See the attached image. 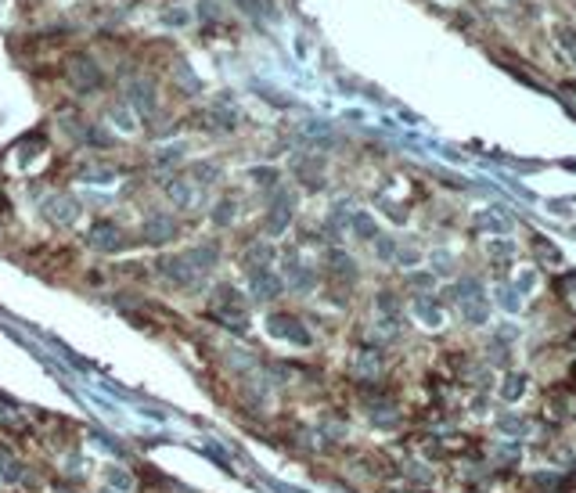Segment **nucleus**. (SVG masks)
Returning <instances> with one entry per match:
<instances>
[{
  "label": "nucleus",
  "instance_id": "nucleus-3",
  "mask_svg": "<svg viewBox=\"0 0 576 493\" xmlns=\"http://www.w3.org/2000/svg\"><path fill=\"white\" fill-rule=\"evenodd\" d=\"M454 303L461 310V317H465L469 324H483L486 321V299L483 292H479V281H461L457 289H454Z\"/></svg>",
  "mask_w": 576,
  "mask_h": 493
},
{
  "label": "nucleus",
  "instance_id": "nucleus-2",
  "mask_svg": "<svg viewBox=\"0 0 576 493\" xmlns=\"http://www.w3.org/2000/svg\"><path fill=\"white\" fill-rule=\"evenodd\" d=\"M267 331L270 339H281V342H292V346H310L313 335L307 331V324L292 313H270L267 317Z\"/></svg>",
  "mask_w": 576,
  "mask_h": 493
},
{
  "label": "nucleus",
  "instance_id": "nucleus-9",
  "mask_svg": "<svg viewBox=\"0 0 576 493\" xmlns=\"http://www.w3.org/2000/svg\"><path fill=\"white\" fill-rule=\"evenodd\" d=\"M47 213H51L58 224L69 227V224H76V220H79V202L69 198V195H54L51 202H47Z\"/></svg>",
  "mask_w": 576,
  "mask_h": 493
},
{
  "label": "nucleus",
  "instance_id": "nucleus-15",
  "mask_svg": "<svg viewBox=\"0 0 576 493\" xmlns=\"http://www.w3.org/2000/svg\"><path fill=\"white\" fill-rule=\"evenodd\" d=\"M191 177H195L198 184H213L216 177H223V169L216 166V162H195V166H191ZM187 177V180H191Z\"/></svg>",
  "mask_w": 576,
  "mask_h": 493
},
{
  "label": "nucleus",
  "instance_id": "nucleus-23",
  "mask_svg": "<svg viewBox=\"0 0 576 493\" xmlns=\"http://www.w3.org/2000/svg\"><path fill=\"white\" fill-rule=\"evenodd\" d=\"M407 475H411V479H418V483H425V479H429V468H418V465H407Z\"/></svg>",
  "mask_w": 576,
  "mask_h": 493
},
{
  "label": "nucleus",
  "instance_id": "nucleus-21",
  "mask_svg": "<svg viewBox=\"0 0 576 493\" xmlns=\"http://www.w3.org/2000/svg\"><path fill=\"white\" fill-rule=\"evenodd\" d=\"M181 155H184V145H169L166 151H158V162H177Z\"/></svg>",
  "mask_w": 576,
  "mask_h": 493
},
{
  "label": "nucleus",
  "instance_id": "nucleus-20",
  "mask_svg": "<svg viewBox=\"0 0 576 493\" xmlns=\"http://www.w3.org/2000/svg\"><path fill=\"white\" fill-rule=\"evenodd\" d=\"M558 289H562V295H566V303L576 310V274H566L562 281H558Z\"/></svg>",
  "mask_w": 576,
  "mask_h": 493
},
{
  "label": "nucleus",
  "instance_id": "nucleus-16",
  "mask_svg": "<svg viewBox=\"0 0 576 493\" xmlns=\"http://www.w3.org/2000/svg\"><path fill=\"white\" fill-rule=\"evenodd\" d=\"M501 392H504V400H519V396L526 392V378H522V375H508L504 386H501Z\"/></svg>",
  "mask_w": 576,
  "mask_h": 493
},
{
  "label": "nucleus",
  "instance_id": "nucleus-14",
  "mask_svg": "<svg viewBox=\"0 0 576 493\" xmlns=\"http://www.w3.org/2000/svg\"><path fill=\"white\" fill-rule=\"evenodd\" d=\"M130 101L141 108V112H152V108H155V90L148 83H134L130 87Z\"/></svg>",
  "mask_w": 576,
  "mask_h": 493
},
{
  "label": "nucleus",
  "instance_id": "nucleus-4",
  "mask_svg": "<svg viewBox=\"0 0 576 493\" xmlns=\"http://www.w3.org/2000/svg\"><path fill=\"white\" fill-rule=\"evenodd\" d=\"M249 292L256 299H274L285 292V277H278V270H256L249 274Z\"/></svg>",
  "mask_w": 576,
  "mask_h": 493
},
{
  "label": "nucleus",
  "instance_id": "nucleus-12",
  "mask_svg": "<svg viewBox=\"0 0 576 493\" xmlns=\"http://www.w3.org/2000/svg\"><path fill=\"white\" fill-rule=\"evenodd\" d=\"M414 313H418L422 324H429V328H440V324H443V313H440V306L432 303L429 295H418V299H414Z\"/></svg>",
  "mask_w": 576,
  "mask_h": 493
},
{
  "label": "nucleus",
  "instance_id": "nucleus-25",
  "mask_svg": "<svg viewBox=\"0 0 576 493\" xmlns=\"http://www.w3.org/2000/svg\"><path fill=\"white\" fill-rule=\"evenodd\" d=\"M573 381H576V364H573Z\"/></svg>",
  "mask_w": 576,
  "mask_h": 493
},
{
  "label": "nucleus",
  "instance_id": "nucleus-26",
  "mask_svg": "<svg viewBox=\"0 0 576 493\" xmlns=\"http://www.w3.org/2000/svg\"><path fill=\"white\" fill-rule=\"evenodd\" d=\"M105 493H116V490H105Z\"/></svg>",
  "mask_w": 576,
  "mask_h": 493
},
{
  "label": "nucleus",
  "instance_id": "nucleus-7",
  "mask_svg": "<svg viewBox=\"0 0 576 493\" xmlns=\"http://www.w3.org/2000/svg\"><path fill=\"white\" fill-rule=\"evenodd\" d=\"M288 220H292V198L278 195L274 205H270V213H267V234H285Z\"/></svg>",
  "mask_w": 576,
  "mask_h": 493
},
{
  "label": "nucleus",
  "instance_id": "nucleus-13",
  "mask_svg": "<svg viewBox=\"0 0 576 493\" xmlns=\"http://www.w3.org/2000/svg\"><path fill=\"white\" fill-rule=\"evenodd\" d=\"M105 483L116 490V493H130V490H134V479H130V475H126L119 465H105Z\"/></svg>",
  "mask_w": 576,
  "mask_h": 493
},
{
  "label": "nucleus",
  "instance_id": "nucleus-17",
  "mask_svg": "<svg viewBox=\"0 0 576 493\" xmlns=\"http://www.w3.org/2000/svg\"><path fill=\"white\" fill-rule=\"evenodd\" d=\"M353 231H357L360 238H367V242H375V238H378L375 220H371V216H364V213H357V216H353Z\"/></svg>",
  "mask_w": 576,
  "mask_h": 493
},
{
  "label": "nucleus",
  "instance_id": "nucleus-10",
  "mask_svg": "<svg viewBox=\"0 0 576 493\" xmlns=\"http://www.w3.org/2000/svg\"><path fill=\"white\" fill-rule=\"evenodd\" d=\"M173 234H177V224L163 213L148 216V224H144V238H148V242H169Z\"/></svg>",
  "mask_w": 576,
  "mask_h": 493
},
{
  "label": "nucleus",
  "instance_id": "nucleus-5",
  "mask_svg": "<svg viewBox=\"0 0 576 493\" xmlns=\"http://www.w3.org/2000/svg\"><path fill=\"white\" fill-rule=\"evenodd\" d=\"M353 371H357V378H364V381L378 378V375H382V353H378L375 346H360L357 357H353Z\"/></svg>",
  "mask_w": 576,
  "mask_h": 493
},
{
  "label": "nucleus",
  "instance_id": "nucleus-11",
  "mask_svg": "<svg viewBox=\"0 0 576 493\" xmlns=\"http://www.w3.org/2000/svg\"><path fill=\"white\" fill-rule=\"evenodd\" d=\"M166 198L173 205H181V209H187V205L195 202V187H191V180H169L166 184Z\"/></svg>",
  "mask_w": 576,
  "mask_h": 493
},
{
  "label": "nucleus",
  "instance_id": "nucleus-24",
  "mask_svg": "<svg viewBox=\"0 0 576 493\" xmlns=\"http://www.w3.org/2000/svg\"><path fill=\"white\" fill-rule=\"evenodd\" d=\"M54 493H76V490H69V486H54Z\"/></svg>",
  "mask_w": 576,
  "mask_h": 493
},
{
  "label": "nucleus",
  "instance_id": "nucleus-6",
  "mask_svg": "<svg viewBox=\"0 0 576 493\" xmlns=\"http://www.w3.org/2000/svg\"><path fill=\"white\" fill-rule=\"evenodd\" d=\"M573 407H576V400H573L569 392H562V389H551L548 396H544V415H548L551 421L573 418Z\"/></svg>",
  "mask_w": 576,
  "mask_h": 493
},
{
  "label": "nucleus",
  "instance_id": "nucleus-19",
  "mask_svg": "<svg viewBox=\"0 0 576 493\" xmlns=\"http://www.w3.org/2000/svg\"><path fill=\"white\" fill-rule=\"evenodd\" d=\"M213 220H216V224H223V227H227L231 220H234V202H216V209H213Z\"/></svg>",
  "mask_w": 576,
  "mask_h": 493
},
{
  "label": "nucleus",
  "instance_id": "nucleus-1",
  "mask_svg": "<svg viewBox=\"0 0 576 493\" xmlns=\"http://www.w3.org/2000/svg\"><path fill=\"white\" fill-rule=\"evenodd\" d=\"M216 317H220V324L223 328H231V331H245L249 328V306H245V299L238 295L234 289H216Z\"/></svg>",
  "mask_w": 576,
  "mask_h": 493
},
{
  "label": "nucleus",
  "instance_id": "nucleus-22",
  "mask_svg": "<svg viewBox=\"0 0 576 493\" xmlns=\"http://www.w3.org/2000/svg\"><path fill=\"white\" fill-rule=\"evenodd\" d=\"M83 180H90V184H108V180H112V169H87Z\"/></svg>",
  "mask_w": 576,
  "mask_h": 493
},
{
  "label": "nucleus",
  "instance_id": "nucleus-18",
  "mask_svg": "<svg viewBox=\"0 0 576 493\" xmlns=\"http://www.w3.org/2000/svg\"><path fill=\"white\" fill-rule=\"evenodd\" d=\"M19 472H22V468L14 465V457H8L4 450H0V475H4L8 483H14V479H19Z\"/></svg>",
  "mask_w": 576,
  "mask_h": 493
},
{
  "label": "nucleus",
  "instance_id": "nucleus-8",
  "mask_svg": "<svg viewBox=\"0 0 576 493\" xmlns=\"http://www.w3.org/2000/svg\"><path fill=\"white\" fill-rule=\"evenodd\" d=\"M90 245L94 249H105V252H119L126 245V238L119 234L116 224H98V227L90 231Z\"/></svg>",
  "mask_w": 576,
  "mask_h": 493
}]
</instances>
